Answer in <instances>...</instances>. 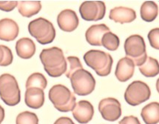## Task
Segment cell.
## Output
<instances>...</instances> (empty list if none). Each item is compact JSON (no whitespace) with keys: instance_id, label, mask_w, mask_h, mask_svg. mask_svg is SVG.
<instances>
[{"instance_id":"cell-1","label":"cell","mask_w":159,"mask_h":124,"mask_svg":"<svg viewBox=\"0 0 159 124\" xmlns=\"http://www.w3.org/2000/svg\"><path fill=\"white\" fill-rule=\"evenodd\" d=\"M44 71L51 77H59L66 72L67 62L63 51L58 47L44 48L39 54Z\"/></svg>"},{"instance_id":"cell-2","label":"cell","mask_w":159,"mask_h":124,"mask_svg":"<svg viewBox=\"0 0 159 124\" xmlns=\"http://www.w3.org/2000/svg\"><path fill=\"white\" fill-rule=\"evenodd\" d=\"M49 100L55 108L60 112H71L76 103V98L73 92L61 84L55 85L50 89Z\"/></svg>"},{"instance_id":"cell-3","label":"cell","mask_w":159,"mask_h":124,"mask_svg":"<svg viewBox=\"0 0 159 124\" xmlns=\"http://www.w3.org/2000/svg\"><path fill=\"white\" fill-rule=\"evenodd\" d=\"M86 65L100 77H107L111 72L113 60L110 54L101 50H90L84 55Z\"/></svg>"},{"instance_id":"cell-4","label":"cell","mask_w":159,"mask_h":124,"mask_svg":"<svg viewBox=\"0 0 159 124\" xmlns=\"http://www.w3.org/2000/svg\"><path fill=\"white\" fill-rule=\"evenodd\" d=\"M0 98L8 106L18 105L21 100L18 82L10 74H3L0 76Z\"/></svg>"},{"instance_id":"cell-5","label":"cell","mask_w":159,"mask_h":124,"mask_svg":"<svg viewBox=\"0 0 159 124\" xmlns=\"http://www.w3.org/2000/svg\"><path fill=\"white\" fill-rule=\"evenodd\" d=\"M28 31L42 45L51 43L56 37V29L53 23L43 17L34 19L29 23Z\"/></svg>"},{"instance_id":"cell-6","label":"cell","mask_w":159,"mask_h":124,"mask_svg":"<svg viewBox=\"0 0 159 124\" xmlns=\"http://www.w3.org/2000/svg\"><path fill=\"white\" fill-rule=\"evenodd\" d=\"M125 51L127 57L133 62L135 65L140 66L147 58L144 39L139 34H133L126 39Z\"/></svg>"},{"instance_id":"cell-7","label":"cell","mask_w":159,"mask_h":124,"mask_svg":"<svg viewBox=\"0 0 159 124\" xmlns=\"http://www.w3.org/2000/svg\"><path fill=\"white\" fill-rule=\"evenodd\" d=\"M72 88L79 96H87L94 91L96 80L90 71L84 69H79L70 77Z\"/></svg>"},{"instance_id":"cell-8","label":"cell","mask_w":159,"mask_h":124,"mask_svg":"<svg viewBox=\"0 0 159 124\" xmlns=\"http://www.w3.org/2000/svg\"><path fill=\"white\" fill-rule=\"evenodd\" d=\"M151 91L147 83L135 80L127 86L125 92V100L129 105L137 106L150 99Z\"/></svg>"},{"instance_id":"cell-9","label":"cell","mask_w":159,"mask_h":124,"mask_svg":"<svg viewBox=\"0 0 159 124\" xmlns=\"http://www.w3.org/2000/svg\"><path fill=\"white\" fill-rule=\"evenodd\" d=\"M79 13L85 21H99L105 16L106 5L102 1H85L79 7Z\"/></svg>"},{"instance_id":"cell-10","label":"cell","mask_w":159,"mask_h":124,"mask_svg":"<svg viewBox=\"0 0 159 124\" xmlns=\"http://www.w3.org/2000/svg\"><path fill=\"white\" fill-rule=\"evenodd\" d=\"M98 110L105 121L114 122L121 116V106L117 99L107 98L98 103Z\"/></svg>"},{"instance_id":"cell-11","label":"cell","mask_w":159,"mask_h":124,"mask_svg":"<svg viewBox=\"0 0 159 124\" xmlns=\"http://www.w3.org/2000/svg\"><path fill=\"white\" fill-rule=\"evenodd\" d=\"M73 117L81 124L88 123L94 115V108L88 100H80L72 110Z\"/></svg>"},{"instance_id":"cell-12","label":"cell","mask_w":159,"mask_h":124,"mask_svg":"<svg viewBox=\"0 0 159 124\" xmlns=\"http://www.w3.org/2000/svg\"><path fill=\"white\" fill-rule=\"evenodd\" d=\"M59 28L65 32H72L78 28L79 19L76 13L71 9L63 10L57 17Z\"/></svg>"},{"instance_id":"cell-13","label":"cell","mask_w":159,"mask_h":124,"mask_svg":"<svg viewBox=\"0 0 159 124\" xmlns=\"http://www.w3.org/2000/svg\"><path fill=\"white\" fill-rule=\"evenodd\" d=\"M18 24L13 19L5 18L0 20V40L5 42L13 41L19 35Z\"/></svg>"},{"instance_id":"cell-14","label":"cell","mask_w":159,"mask_h":124,"mask_svg":"<svg viewBox=\"0 0 159 124\" xmlns=\"http://www.w3.org/2000/svg\"><path fill=\"white\" fill-rule=\"evenodd\" d=\"M135 65L128 57L120 59L116 65L115 75L116 78L121 83L127 82L133 77L135 72Z\"/></svg>"},{"instance_id":"cell-15","label":"cell","mask_w":159,"mask_h":124,"mask_svg":"<svg viewBox=\"0 0 159 124\" xmlns=\"http://www.w3.org/2000/svg\"><path fill=\"white\" fill-rule=\"evenodd\" d=\"M136 13L133 9L127 7H116L110 10L109 18L116 23H130L136 19Z\"/></svg>"},{"instance_id":"cell-16","label":"cell","mask_w":159,"mask_h":124,"mask_svg":"<svg viewBox=\"0 0 159 124\" xmlns=\"http://www.w3.org/2000/svg\"><path fill=\"white\" fill-rule=\"evenodd\" d=\"M110 31L109 27L105 24L91 26L85 33V38L90 45L102 46V39L107 32Z\"/></svg>"},{"instance_id":"cell-17","label":"cell","mask_w":159,"mask_h":124,"mask_svg":"<svg viewBox=\"0 0 159 124\" xmlns=\"http://www.w3.org/2000/svg\"><path fill=\"white\" fill-rule=\"evenodd\" d=\"M25 102L29 108L38 109L44 103V90L39 88H30L26 89L25 94Z\"/></svg>"},{"instance_id":"cell-18","label":"cell","mask_w":159,"mask_h":124,"mask_svg":"<svg viewBox=\"0 0 159 124\" xmlns=\"http://www.w3.org/2000/svg\"><path fill=\"white\" fill-rule=\"evenodd\" d=\"M16 51L18 57L22 59H30L36 53V45L31 39L21 38L16 43Z\"/></svg>"},{"instance_id":"cell-19","label":"cell","mask_w":159,"mask_h":124,"mask_svg":"<svg viewBox=\"0 0 159 124\" xmlns=\"http://www.w3.org/2000/svg\"><path fill=\"white\" fill-rule=\"evenodd\" d=\"M141 116L146 124H157L159 121V104L152 102L142 108Z\"/></svg>"},{"instance_id":"cell-20","label":"cell","mask_w":159,"mask_h":124,"mask_svg":"<svg viewBox=\"0 0 159 124\" xmlns=\"http://www.w3.org/2000/svg\"><path fill=\"white\" fill-rule=\"evenodd\" d=\"M17 7L19 13L22 17L30 18L39 13L42 4L40 1H19Z\"/></svg>"},{"instance_id":"cell-21","label":"cell","mask_w":159,"mask_h":124,"mask_svg":"<svg viewBox=\"0 0 159 124\" xmlns=\"http://www.w3.org/2000/svg\"><path fill=\"white\" fill-rule=\"evenodd\" d=\"M158 7L156 2L152 1H146L141 6V17L143 21L151 22L158 16Z\"/></svg>"},{"instance_id":"cell-22","label":"cell","mask_w":159,"mask_h":124,"mask_svg":"<svg viewBox=\"0 0 159 124\" xmlns=\"http://www.w3.org/2000/svg\"><path fill=\"white\" fill-rule=\"evenodd\" d=\"M139 71L146 77H154L158 74L159 66L158 62L156 59L151 57H147L146 61L142 65L139 66Z\"/></svg>"},{"instance_id":"cell-23","label":"cell","mask_w":159,"mask_h":124,"mask_svg":"<svg viewBox=\"0 0 159 124\" xmlns=\"http://www.w3.org/2000/svg\"><path fill=\"white\" fill-rule=\"evenodd\" d=\"M48 86V80L42 73L36 72L28 77L26 81V89L30 88H39L42 90L46 88Z\"/></svg>"},{"instance_id":"cell-24","label":"cell","mask_w":159,"mask_h":124,"mask_svg":"<svg viewBox=\"0 0 159 124\" xmlns=\"http://www.w3.org/2000/svg\"><path fill=\"white\" fill-rule=\"evenodd\" d=\"M120 45V40L116 34L112 32H107L102 39V46L111 51H115Z\"/></svg>"},{"instance_id":"cell-25","label":"cell","mask_w":159,"mask_h":124,"mask_svg":"<svg viewBox=\"0 0 159 124\" xmlns=\"http://www.w3.org/2000/svg\"><path fill=\"white\" fill-rule=\"evenodd\" d=\"M16 124H39V118L34 112L25 111L17 115Z\"/></svg>"},{"instance_id":"cell-26","label":"cell","mask_w":159,"mask_h":124,"mask_svg":"<svg viewBox=\"0 0 159 124\" xmlns=\"http://www.w3.org/2000/svg\"><path fill=\"white\" fill-rule=\"evenodd\" d=\"M66 62H67V70H66L65 74L67 78L70 79L72 74L74 73L75 71L83 69L79 57H74V56H70V57H67Z\"/></svg>"},{"instance_id":"cell-27","label":"cell","mask_w":159,"mask_h":124,"mask_svg":"<svg viewBox=\"0 0 159 124\" xmlns=\"http://www.w3.org/2000/svg\"><path fill=\"white\" fill-rule=\"evenodd\" d=\"M13 55L7 46L0 45V66H8L12 64Z\"/></svg>"},{"instance_id":"cell-28","label":"cell","mask_w":159,"mask_h":124,"mask_svg":"<svg viewBox=\"0 0 159 124\" xmlns=\"http://www.w3.org/2000/svg\"><path fill=\"white\" fill-rule=\"evenodd\" d=\"M148 37L149 42H150V45L152 46L155 49H159V28H156L152 29L150 32L148 33Z\"/></svg>"},{"instance_id":"cell-29","label":"cell","mask_w":159,"mask_h":124,"mask_svg":"<svg viewBox=\"0 0 159 124\" xmlns=\"http://www.w3.org/2000/svg\"><path fill=\"white\" fill-rule=\"evenodd\" d=\"M18 5L17 1H0V10L5 12H10L14 10Z\"/></svg>"},{"instance_id":"cell-30","label":"cell","mask_w":159,"mask_h":124,"mask_svg":"<svg viewBox=\"0 0 159 124\" xmlns=\"http://www.w3.org/2000/svg\"><path fill=\"white\" fill-rule=\"evenodd\" d=\"M119 124H141L139 118L133 115L126 116L119 122Z\"/></svg>"},{"instance_id":"cell-31","label":"cell","mask_w":159,"mask_h":124,"mask_svg":"<svg viewBox=\"0 0 159 124\" xmlns=\"http://www.w3.org/2000/svg\"><path fill=\"white\" fill-rule=\"evenodd\" d=\"M54 124H75L72 121L71 118L68 117H61L58 118Z\"/></svg>"},{"instance_id":"cell-32","label":"cell","mask_w":159,"mask_h":124,"mask_svg":"<svg viewBox=\"0 0 159 124\" xmlns=\"http://www.w3.org/2000/svg\"><path fill=\"white\" fill-rule=\"evenodd\" d=\"M5 109H4L2 106L0 105V124L2 123V122L5 119Z\"/></svg>"}]
</instances>
